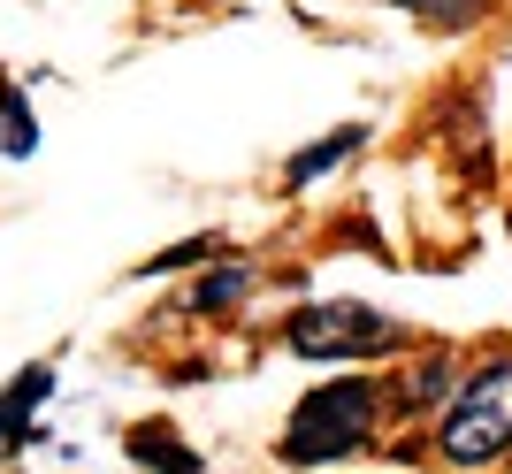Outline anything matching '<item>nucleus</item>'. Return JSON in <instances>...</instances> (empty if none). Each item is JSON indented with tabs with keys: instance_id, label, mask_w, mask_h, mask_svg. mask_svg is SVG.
<instances>
[{
	"instance_id": "obj_2",
	"label": "nucleus",
	"mask_w": 512,
	"mask_h": 474,
	"mask_svg": "<svg viewBox=\"0 0 512 474\" xmlns=\"http://www.w3.org/2000/svg\"><path fill=\"white\" fill-rule=\"evenodd\" d=\"M512 452V352L482 360L459 375L444 406H436V459L444 467H497Z\"/></svg>"
},
{
	"instance_id": "obj_7",
	"label": "nucleus",
	"mask_w": 512,
	"mask_h": 474,
	"mask_svg": "<svg viewBox=\"0 0 512 474\" xmlns=\"http://www.w3.org/2000/svg\"><path fill=\"white\" fill-rule=\"evenodd\" d=\"M0 153H8V161H31V153H39V115H31V100H23L8 77H0Z\"/></svg>"
},
{
	"instance_id": "obj_4",
	"label": "nucleus",
	"mask_w": 512,
	"mask_h": 474,
	"mask_svg": "<svg viewBox=\"0 0 512 474\" xmlns=\"http://www.w3.org/2000/svg\"><path fill=\"white\" fill-rule=\"evenodd\" d=\"M367 146V123H337L329 138H314V146H299L291 161H283V192H314L329 169H344L352 153Z\"/></svg>"
},
{
	"instance_id": "obj_5",
	"label": "nucleus",
	"mask_w": 512,
	"mask_h": 474,
	"mask_svg": "<svg viewBox=\"0 0 512 474\" xmlns=\"http://www.w3.org/2000/svg\"><path fill=\"white\" fill-rule=\"evenodd\" d=\"M46 390H54V367L31 360L16 375V383L0 390V452H16V444H31V413L46 406Z\"/></svg>"
},
{
	"instance_id": "obj_6",
	"label": "nucleus",
	"mask_w": 512,
	"mask_h": 474,
	"mask_svg": "<svg viewBox=\"0 0 512 474\" xmlns=\"http://www.w3.org/2000/svg\"><path fill=\"white\" fill-rule=\"evenodd\" d=\"M253 291H260V268H253V260H222V268H207V276L192 283V314H237Z\"/></svg>"
},
{
	"instance_id": "obj_3",
	"label": "nucleus",
	"mask_w": 512,
	"mask_h": 474,
	"mask_svg": "<svg viewBox=\"0 0 512 474\" xmlns=\"http://www.w3.org/2000/svg\"><path fill=\"white\" fill-rule=\"evenodd\" d=\"M406 345H413V329L367 299H314L283 322V352L321 360V367H360V360H383V352H406Z\"/></svg>"
},
{
	"instance_id": "obj_1",
	"label": "nucleus",
	"mask_w": 512,
	"mask_h": 474,
	"mask_svg": "<svg viewBox=\"0 0 512 474\" xmlns=\"http://www.w3.org/2000/svg\"><path fill=\"white\" fill-rule=\"evenodd\" d=\"M383 406L390 390L375 383V375H329V383H314L291 406V421H283V459L291 467H337V459L367 452L375 444V429H383Z\"/></svg>"
},
{
	"instance_id": "obj_9",
	"label": "nucleus",
	"mask_w": 512,
	"mask_h": 474,
	"mask_svg": "<svg viewBox=\"0 0 512 474\" xmlns=\"http://www.w3.org/2000/svg\"><path fill=\"white\" fill-rule=\"evenodd\" d=\"M130 459L153 467V474H199V452H184V444H169V436H153V429L130 436Z\"/></svg>"
},
{
	"instance_id": "obj_8",
	"label": "nucleus",
	"mask_w": 512,
	"mask_h": 474,
	"mask_svg": "<svg viewBox=\"0 0 512 474\" xmlns=\"http://www.w3.org/2000/svg\"><path fill=\"white\" fill-rule=\"evenodd\" d=\"M375 8H398V16L428 23V31H467V23L490 16V0H375Z\"/></svg>"
}]
</instances>
